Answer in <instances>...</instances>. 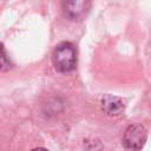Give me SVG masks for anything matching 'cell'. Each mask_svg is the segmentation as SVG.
Masks as SVG:
<instances>
[{"label":"cell","mask_w":151,"mask_h":151,"mask_svg":"<svg viewBox=\"0 0 151 151\" xmlns=\"http://www.w3.org/2000/svg\"><path fill=\"white\" fill-rule=\"evenodd\" d=\"M52 60L57 71L63 73L72 71L76 67V63H77L74 46L67 41L60 42L53 51Z\"/></svg>","instance_id":"cell-1"},{"label":"cell","mask_w":151,"mask_h":151,"mask_svg":"<svg viewBox=\"0 0 151 151\" xmlns=\"http://www.w3.org/2000/svg\"><path fill=\"white\" fill-rule=\"evenodd\" d=\"M146 137L147 134L144 126L140 124H132L124 132L123 144L130 151H139L143 149L146 142Z\"/></svg>","instance_id":"cell-2"},{"label":"cell","mask_w":151,"mask_h":151,"mask_svg":"<svg viewBox=\"0 0 151 151\" xmlns=\"http://www.w3.org/2000/svg\"><path fill=\"white\" fill-rule=\"evenodd\" d=\"M90 8V0H63L64 14L70 20L81 19Z\"/></svg>","instance_id":"cell-3"},{"label":"cell","mask_w":151,"mask_h":151,"mask_svg":"<svg viewBox=\"0 0 151 151\" xmlns=\"http://www.w3.org/2000/svg\"><path fill=\"white\" fill-rule=\"evenodd\" d=\"M101 109L103 111L111 117H117L120 116L124 110H125V104L124 100L117 96H112V94H105L101 98L100 101Z\"/></svg>","instance_id":"cell-4"},{"label":"cell","mask_w":151,"mask_h":151,"mask_svg":"<svg viewBox=\"0 0 151 151\" xmlns=\"http://www.w3.org/2000/svg\"><path fill=\"white\" fill-rule=\"evenodd\" d=\"M33 151H47L46 149H44V147H38V149H34Z\"/></svg>","instance_id":"cell-5"}]
</instances>
